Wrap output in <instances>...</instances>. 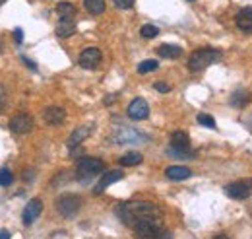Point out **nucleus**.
<instances>
[{"label":"nucleus","instance_id":"obj_31","mask_svg":"<svg viewBox=\"0 0 252 239\" xmlns=\"http://www.w3.org/2000/svg\"><path fill=\"white\" fill-rule=\"evenodd\" d=\"M10 238H12V234L8 230H0V239H10Z\"/></svg>","mask_w":252,"mask_h":239},{"label":"nucleus","instance_id":"obj_3","mask_svg":"<svg viewBox=\"0 0 252 239\" xmlns=\"http://www.w3.org/2000/svg\"><path fill=\"white\" fill-rule=\"evenodd\" d=\"M105 163L99 158H80L76 161V177L80 183H90V179L97 177L103 171Z\"/></svg>","mask_w":252,"mask_h":239},{"label":"nucleus","instance_id":"obj_16","mask_svg":"<svg viewBox=\"0 0 252 239\" xmlns=\"http://www.w3.org/2000/svg\"><path fill=\"white\" fill-rule=\"evenodd\" d=\"M157 54L163 56V58L175 60V58H181L183 56V49L179 47V45H161V47L157 49Z\"/></svg>","mask_w":252,"mask_h":239},{"label":"nucleus","instance_id":"obj_17","mask_svg":"<svg viewBox=\"0 0 252 239\" xmlns=\"http://www.w3.org/2000/svg\"><path fill=\"white\" fill-rule=\"evenodd\" d=\"M167 154H169L171 158H179V159H194V158L198 156V154H196L194 150H190V148H173V146H169Z\"/></svg>","mask_w":252,"mask_h":239},{"label":"nucleus","instance_id":"obj_2","mask_svg":"<svg viewBox=\"0 0 252 239\" xmlns=\"http://www.w3.org/2000/svg\"><path fill=\"white\" fill-rule=\"evenodd\" d=\"M221 56H223V53L219 49H198L188 58V70L190 72H202L209 64L221 60Z\"/></svg>","mask_w":252,"mask_h":239},{"label":"nucleus","instance_id":"obj_29","mask_svg":"<svg viewBox=\"0 0 252 239\" xmlns=\"http://www.w3.org/2000/svg\"><path fill=\"white\" fill-rule=\"evenodd\" d=\"M22 62H23V64H25V66H27L29 70H37V66H35V62H31V60H29L27 56H22Z\"/></svg>","mask_w":252,"mask_h":239},{"label":"nucleus","instance_id":"obj_8","mask_svg":"<svg viewBox=\"0 0 252 239\" xmlns=\"http://www.w3.org/2000/svg\"><path fill=\"white\" fill-rule=\"evenodd\" d=\"M41 212H43V202H41L39 198L29 200V202H27V206L23 208V214H22L23 224H25V226H31V224L41 216Z\"/></svg>","mask_w":252,"mask_h":239},{"label":"nucleus","instance_id":"obj_34","mask_svg":"<svg viewBox=\"0 0 252 239\" xmlns=\"http://www.w3.org/2000/svg\"><path fill=\"white\" fill-rule=\"evenodd\" d=\"M66 234H62V232H58V234H52V238H64Z\"/></svg>","mask_w":252,"mask_h":239},{"label":"nucleus","instance_id":"obj_10","mask_svg":"<svg viewBox=\"0 0 252 239\" xmlns=\"http://www.w3.org/2000/svg\"><path fill=\"white\" fill-rule=\"evenodd\" d=\"M43 121L50 127H58L66 121V111L62 107H47L43 111Z\"/></svg>","mask_w":252,"mask_h":239},{"label":"nucleus","instance_id":"obj_27","mask_svg":"<svg viewBox=\"0 0 252 239\" xmlns=\"http://www.w3.org/2000/svg\"><path fill=\"white\" fill-rule=\"evenodd\" d=\"M113 2H115V6L118 10H128V8L134 6V0H113Z\"/></svg>","mask_w":252,"mask_h":239},{"label":"nucleus","instance_id":"obj_22","mask_svg":"<svg viewBox=\"0 0 252 239\" xmlns=\"http://www.w3.org/2000/svg\"><path fill=\"white\" fill-rule=\"evenodd\" d=\"M249 99H251V96H249L245 90H237V92L231 96L229 101H231L233 107H245V105L249 103Z\"/></svg>","mask_w":252,"mask_h":239},{"label":"nucleus","instance_id":"obj_19","mask_svg":"<svg viewBox=\"0 0 252 239\" xmlns=\"http://www.w3.org/2000/svg\"><path fill=\"white\" fill-rule=\"evenodd\" d=\"M171 146L173 148H190V136L184 131H177L171 134Z\"/></svg>","mask_w":252,"mask_h":239},{"label":"nucleus","instance_id":"obj_1","mask_svg":"<svg viewBox=\"0 0 252 239\" xmlns=\"http://www.w3.org/2000/svg\"><path fill=\"white\" fill-rule=\"evenodd\" d=\"M116 218L140 238H173L163 230V210L146 200H126L115 208Z\"/></svg>","mask_w":252,"mask_h":239},{"label":"nucleus","instance_id":"obj_13","mask_svg":"<svg viewBox=\"0 0 252 239\" xmlns=\"http://www.w3.org/2000/svg\"><path fill=\"white\" fill-rule=\"evenodd\" d=\"M190 175H192V171L188 167H184V165H171V167L165 169V177L171 179V181H184Z\"/></svg>","mask_w":252,"mask_h":239},{"label":"nucleus","instance_id":"obj_32","mask_svg":"<svg viewBox=\"0 0 252 239\" xmlns=\"http://www.w3.org/2000/svg\"><path fill=\"white\" fill-rule=\"evenodd\" d=\"M115 99H116V96H107L105 97V105H113Z\"/></svg>","mask_w":252,"mask_h":239},{"label":"nucleus","instance_id":"obj_4","mask_svg":"<svg viewBox=\"0 0 252 239\" xmlns=\"http://www.w3.org/2000/svg\"><path fill=\"white\" fill-rule=\"evenodd\" d=\"M82 208V198L78 194H62L56 198V210L62 218H74Z\"/></svg>","mask_w":252,"mask_h":239},{"label":"nucleus","instance_id":"obj_23","mask_svg":"<svg viewBox=\"0 0 252 239\" xmlns=\"http://www.w3.org/2000/svg\"><path fill=\"white\" fill-rule=\"evenodd\" d=\"M157 33H159V27L157 26H151V24L142 26V29H140V35L144 39H153V37H157Z\"/></svg>","mask_w":252,"mask_h":239},{"label":"nucleus","instance_id":"obj_30","mask_svg":"<svg viewBox=\"0 0 252 239\" xmlns=\"http://www.w3.org/2000/svg\"><path fill=\"white\" fill-rule=\"evenodd\" d=\"M14 39H16V43L20 45V43L23 41V31H22V29H16V31H14Z\"/></svg>","mask_w":252,"mask_h":239},{"label":"nucleus","instance_id":"obj_25","mask_svg":"<svg viewBox=\"0 0 252 239\" xmlns=\"http://www.w3.org/2000/svg\"><path fill=\"white\" fill-rule=\"evenodd\" d=\"M157 66H159V62H157V60H144V62H140V64H138V74H148V72H153V70H157Z\"/></svg>","mask_w":252,"mask_h":239},{"label":"nucleus","instance_id":"obj_24","mask_svg":"<svg viewBox=\"0 0 252 239\" xmlns=\"http://www.w3.org/2000/svg\"><path fill=\"white\" fill-rule=\"evenodd\" d=\"M12 183H14V173L8 167H2L0 169V187H10Z\"/></svg>","mask_w":252,"mask_h":239},{"label":"nucleus","instance_id":"obj_36","mask_svg":"<svg viewBox=\"0 0 252 239\" xmlns=\"http://www.w3.org/2000/svg\"><path fill=\"white\" fill-rule=\"evenodd\" d=\"M190 2H194V0H190Z\"/></svg>","mask_w":252,"mask_h":239},{"label":"nucleus","instance_id":"obj_9","mask_svg":"<svg viewBox=\"0 0 252 239\" xmlns=\"http://www.w3.org/2000/svg\"><path fill=\"white\" fill-rule=\"evenodd\" d=\"M223 191H225L227 196H231V198H235V200H245V198L251 196V187H249L247 183H243V181H235V183L227 185Z\"/></svg>","mask_w":252,"mask_h":239},{"label":"nucleus","instance_id":"obj_5","mask_svg":"<svg viewBox=\"0 0 252 239\" xmlns=\"http://www.w3.org/2000/svg\"><path fill=\"white\" fill-rule=\"evenodd\" d=\"M101 60H103V53H101L97 47L84 49V51L80 53V56H78L80 66H82V68H88V70L97 68V66L101 64Z\"/></svg>","mask_w":252,"mask_h":239},{"label":"nucleus","instance_id":"obj_14","mask_svg":"<svg viewBox=\"0 0 252 239\" xmlns=\"http://www.w3.org/2000/svg\"><path fill=\"white\" fill-rule=\"evenodd\" d=\"M90 133H92V127H80V129H76V131L70 134V138H68L66 146H68L70 150H72V148H76V146H80V144L90 136Z\"/></svg>","mask_w":252,"mask_h":239},{"label":"nucleus","instance_id":"obj_26","mask_svg":"<svg viewBox=\"0 0 252 239\" xmlns=\"http://www.w3.org/2000/svg\"><path fill=\"white\" fill-rule=\"evenodd\" d=\"M198 123H200L202 127H207V129H215V119L211 117V115H207V113H200L198 117Z\"/></svg>","mask_w":252,"mask_h":239},{"label":"nucleus","instance_id":"obj_28","mask_svg":"<svg viewBox=\"0 0 252 239\" xmlns=\"http://www.w3.org/2000/svg\"><path fill=\"white\" fill-rule=\"evenodd\" d=\"M153 88H155L159 94H169V92H171V86H169V84H165V82H155V84H153Z\"/></svg>","mask_w":252,"mask_h":239},{"label":"nucleus","instance_id":"obj_6","mask_svg":"<svg viewBox=\"0 0 252 239\" xmlns=\"http://www.w3.org/2000/svg\"><path fill=\"white\" fill-rule=\"evenodd\" d=\"M126 113H128V117L132 121H146L150 117V105H148V101L144 97H136L128 105V111Z\"/></svg>","mask_w":252,"mask_h":239},{"label":"nucleus","instance_id":"obj_18","mask_svg":"<svg viewBox=\"0 0 252 239\" xmlns=\"http://www.w3.org/2000/svg\"><path fill=\"white\" fill-rule=\"evenodd\" d=\"M142 161H144V156L140 152H128L118 159V163L124 167H134V165H140Z\"/></svg>","mask_w":252,"mask_h":239},{"label":"nucleus","instance_id":"obj_21","mask_svg":"<svg viewBox=\"0 0 252 239\" xmlns=\"http://www.w3.org/2000/svg\"><path fill=\"white\" fill-rule=\"evenodd\" d=\"M84 8L92 16H99L105 12V0H84Z\"/></svg>","mask_w":252,"mask_h":239},{"label":"nucleus","instance_id":"obj_7","mask_svg":"<svg viewBox=\"0 0 252 239\" xmlns=\"http://www.w3.org/2000/svg\"><path fill=\"white\" fill-rule=\"evenodd\" d=\"M10 131L14 134H27L33 131V117L23 113V115H16L12 121H10Z\"/></svg>","mask_w":252,"mask_h":239},{"label":"nucleus","instance_id":"obj_35","mask_svg":"<svg viewBox=\"0 0 252 239\" xmlns=\"http://www.w3.org/2000/svg\"><path fill=\"white\" fill-rule=\"evenodd\" d=\"M4 2H6V0H0V4H4Z\"/></svg>","mask_w":252,"mask_h":239},{"label":"nucleus","instance_id":"obj_20","mask_svg":"<svg viewBox=\"0 0 252 239\" xmlns=\"http://www.w3.org/2000/svg\"><path fill=\"white\" fill-rule=\"evenodd\" d=\"M56 14H58L60 20H72L76 16V6L70 4V2H60L56 6Z\"/></svg>","mask_w":252,"mask_h":239},{"label":"nucleus","instance_id":"obj_12","mask_svg":"<svg viewBox=\"0 0 252 239\" xmlns=\"http://www.w3.org/2000/svg\"><path fill=\"white\" fill-rule=\"evenodd\" d=\"M124 177V173L120 171V169H113V171H107L103 177H101V181L95 185V189H93V192L95 194H99V192H103L107 187H111L113 183H116V181H120Z\"/></svg>","mask_w":252,"mask_h":239},{"label":"nucleus","instance_id":"obj_33","mask_svg":"<svg viewBox=\"0 0 252 239\" xmlns=\"http://www.w3.org/2000/svg\"><path fill=\"white\" fill-rule=\"evenodd\" d=\"M4 99H6V97H4V92L0 90V111H2V107H4Z\"/></svg>","mask_w":252,"mask_h":239},{"label":"nucleus","instance_id":"obj_11","mask_svg":"<svg viewBox=\"0 0 252 239\" xmlns=\"http://www.w3.org/2000/svg\"><path fill=\"white\" fill-rule=\"evenodd\" d=\"M235 24L243 33H252V6L239 10V14L235 18Z\"/></svg>","mask_w":252,"mask_h":239},{"label":"nucleus","instance_id":"obj_15","mask_svg":"<svg viewBox=\"0 0 252 239\" xmlns=\"http://www.w3.org/2000/svg\"><path fill=\"white\" fill-rule=\"evenodd\" d=\"M54 33L58 35V37H70V35H74L76 33V24L72 22V20H60L56 26H54Z\"/></svg>","mask_w":252,"mask_h":239}]
</instances>
